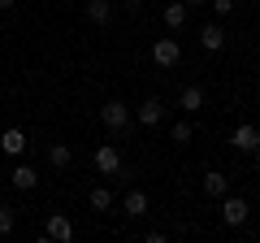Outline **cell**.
I'll return each mask as SVG.
<instances>
[{
    "mask_svg": "<svg viewBox=\"0 0 260 243\" xmlns=\"http://www.w3.org/2000/svg\"><path fill=\"white\" fill-rule=\"evenodd\" d=\"M135 117H139L143 126H156V122H165V104H160L156 96H148V100H143L139 109H135Z\"/></svg>",
    "mask_w": 260,
    "mask_h": 243,
    "instance_id": "cell-5",
    "label": "cell"
},
{
    "mask_svg": "<svg viewBox=\"0 0 260 243\" xmlns=\"http://www.w3.org/2000/svg\"><path fill=\"white\" fill-rule=\"evenodd\" d=\"M213 9H217V18H225V13L234 9V0H213Z\"/></svg>",
    "mask_w": 260,
    "mask_h": 243,
    "instance_id": "cell-20",
    "label": "cell"
},
{
    "mask_svg": "<svg viewBox=\"0 0 260 243\" xmlns=\"http://www.w3.org/2000/svg\"><path fill=\"white\" fill-rule=\"evenodd\" d=\"M126 5H139V0H126Z\"/></svg>",
    "mask_w": 260,
    "mask_h": 243,
    "instance_id": "cell-23",
    "label": "cell"
},
{
    "mask_svg": "<svg viewBox=\"0 0 260 243\" xmlns=\"http://www.w3.org/2000/svg\"><path fill=\"white\" fill-rule=\"evenodd\" d=\"M95 169H100V174H117L121 169V157H117L113 143H100V148H95Z\"/></svg>",
    "mask_w": 260,
    "mask_h": 243,
    "instance_id": "cell-6",
    "label": "cell"
},
{
    "mask_svg": "<svg viewBox=\"0 0 260 243\" xmlns=\"http://www.w3.org/2000/svg\"><path fill=\"white\" fill-rule=\"evenodd\" d=\"M178 104H182L186 113L204 109V87H182V96H178Z\"/></svg>",
    "mask_w": 260,
    "mask_h": 243,
    "instance_id": "cell-14",
    "label": "cell"
},
{
    "mask_svg": "<svg viewBox=\"0 0 260 243\" xmlns=\"http://www.w3.org/2000/svg\"><path fill=\"white\" fill-rule=\"evenodd\" d=\"M182 5H200V0H182Z\"/></svg>",
    "mask_w": 260,
    "mask_h": 243,
    "instance_id": "cell-22",
    "label": "cell"
},
{
    "mask_svg": "<svg viewBox=\"0 0 260 243\" xmlns=\"http://www.w3.org/2000/svg\"><path fill=\"white\" fill-rule=\"evenodd\" d=\"M39 239H44V243H70V239H74V226H70V217H65V213H52Z\"/></svg>",
    "mask_w": 260,
    "mask_h": 243,
    "instance_id": "cell-1",
    "label": "cell"
},
{
    "mask_svg": "<svg viewBox=\"0 0 260 243\" xmlns=\"http://www.w3.org/2000/svg\"><path fill=\"white\" fill-rule=\"evenodd\" d=\"M100 122L109 126V131H126V126H130V109H126L121 100H109V104L100 109Z\"/></svg>",
    "mask_w": 260,
    "mask_h": 243,
    "instance_id": "cell-2",
    "label": "cell"
},
{
    "mask_svg": "<svg viewBox=\"0 0 260 243\" xmlns=\"http://www.w3.org/2000/svg\"><path fill=\"white\" fill-rule=\"evenodd\" d=\"M91 208H95V213H109V208H113V191L109 187H95L91 191Z\"/></svg>",
    "mask_w": 260,
    "mask_h": 243,
    "instance_id": "cell-17",
    "label": "cell"
},
{
    "mask_svg": "<svg viewBox=\"0 0 260 243\" xmlns=\"http://www.w3.org/2000/svg\"><path fill=\"white\" fill-rule=\"evenodd\" d=\"M200 44H204L208 52H221V48H225V31L217 26V22H208V26L200 31Z\"/></svg>",
    "mask_w": 260,
    "mask_h": 243,
    "instance_id": "cell-10",
    "label": "cell"
},
{
    "mask_svg": "<svg viewBox=\"0 0 260 243\" xmlns=\"http://www.w3.org/2000/svg\"><path fill=\"white\" fill-rule=\"evenodd\" d=\"M121 208H126V217H143L148 213V191H126Z\"/></svg>",
    "mask_w": 260,
    "mask_h": 243,
    "instance_id": "cell-11",
    "label": "cell"
},
{
    "mask_svg": "<svg viewBox=\"0 0 260 243\" xmlns=\"http://www.w3.org/2000/svg\"><path fill=\"white\" fill-rule=\"evenodd\" d=\"M225 191H230V183H225V174H221V169H208V174H204V196L221 200Z\"/></svg>",
    "mask_w": 260,
    "mask_h": 243,
    "instance_id": "cell-9",
    "label": "cell"
},
{
    "mask_svg": "<svg viewBox=\"0 0 260 243\" xmlns=\"http://www.w3.org/2000/svg\"><path fill=\"white\" fill-rule=\"evenodd\" d=\"M87 18H91L95 26H109V18H113L109 0H87Z\"/></svg>",
    "mask_w": 260,
    "mask_h": 243,
    "instance_id": "cell-13",
    "label": "cell"
},
{
    "mask_svg": "<svg viewBox=\"0 0 260 243\" xmlns=\"http://www.w3.org/2000/svg\"><path fill=\"white\" fill-rule=\"evenodd\" d=\"M165 26L169 31H182L186 26V5L178 0V5H165Z\"/></svg>",
    "mask_w": 260,
    "mask_h": 243,
    "instance_id": "cell-16",
    "label": "cell"
},
{
    "mask_svg": "<svg viewBox=\"0 0 260 243\" xmlns=\"http://www.w3.org/2000/svg\"><path fill=\"white\" fill-rule=\"evenodd\" d=\"M230 143L239 152H260V131H256V126H239V131L230 135Z\"/></svg>",
    "mask_w": 260,
    "mask_h": 243,
    "instance_id": "cell-7",
    "label": "cell"
},
{
    "mask_svg": "<svg viewBox=\"0 0 260 243\" xmlns=\"http://www.w3.org/2000/svg\"><path fill=\"white\" fill-rule=\"evenodd\" d=\"M9 183H13V187H18V191H35L39 174H35V169H30V165H18V169H13V174H9Z\"/></svg>",
    "mask_w": 260,
    "mask_h": 243,
    "instance_id": "cell-12",
    "label": "cell"
},
{
    "mask_svg": "<svg viewBox=\"0 0 260 243\" xmlns=\"http://www.w3.org/2000/svg\"><path fill=\"white\" fill-rule=\"evenodd\" d=\"M13 5H18V0H0V9H13Z\"/></svg>",
    "mask_w": 260,
    "mask_h": 243,
    "instance_id": "cell-21",
    "label": "cell"
},
{
    "mask_svg": "<svg viewBox=\"0 0 260 243\" xmlns=\"http://www.w3.org/2000/svg\"><path fill=\"white\" fill-rule=\"evenodd\" d=\"M225 204H221V217H225V226H243L247 222V200L243 196H221Z\"/></svg>",
    "mask_w": 260,
    "mask_h": 243,
    "instance_id": "cell-4",
    "label": "cell"
},
{
    "mask_svg": "<svg viewBox=\"0 0 260 243\" xmlns=\"http://www.w3.org/2000/svg\"><path fill=\"white\" fill-rule=\"evenodd\" d=\"M0 234H13V213L9 208H0Z\"/></svg>",
    "mask_w": 260,
    "mask_h": 243,
    "instance_id": "cell-19",
    "label": "cell"
},
{
    "mask_svg": "<svg viewBox=\"0 0 260 243\" xmlns=\"http://www.w3.org/2000/svg\"><path fill=\"white\" fill-rule=\"evenodd\" d=\"M0 148H5V157H22V152H26V135H22L18 126H9V131L0 135Z\"/></svg>",
    "mask_w": 260,
    "mask_h": 243,
    "instance_id": "cell-8",
    "label": "cell"
},
{
    "mask_svg": "<svg viewBox=\"0 0 260 243\" xmlns=\"http://www.w3.org/2000/svg\"><path fill=\"white\" fill-rule=\"evenodd\" d=\"M48 161H52V169H70V161H74L70 143H52V148H48Z\"/></svg>",
    "mask_w": 260,
    "mask_h": 243,
    "instance_id": "cell-15",
    "label": "cell"
},
{
    "mask_svg": "<svg viewBox=\"0 0 260 243\" xmlns=\"http://www.w3.org/2000/svg\"><path fill=\"white\" fill-rule=\"evenodd\" d=\"M178 56H182V48H178V39H156V44H152V61H156L160 70L178 66Z\"/></svg>",
    "mask_w": 260,
    "mask_h": 243,
    "instance_id": "cell-3",
    "label": "cell"
},
{
    "mask_svg": "<svg viewBox=\"0 0 260 243\" xmlns=\"http://www.w3.org/2000/svg\"><path fill=\"white\" fill-rule=\"evenodd\" d=\"M169 139H174V143H182V148H186V143H191V126H186V122H174V131H169Z\"/></svg>",
    "mask_w": 260,
    "mask_h": 243,
    "instance_id": "cell-18",
    "label": "cell"
}]
</instances>
